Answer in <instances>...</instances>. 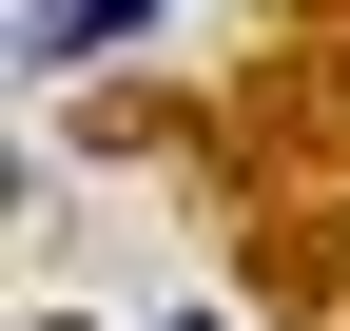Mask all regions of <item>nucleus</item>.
<instances>
[{
	"mask_svg": "<svg viewBox=\"0 0 350 331\" xmlns=\"http://www.w3.org/2000/svg\"><path fill=\"white\" fill-rule=\"evenodd\" d=\"M137 20H156V0H20V59H39V78H78V59H117Z\"/></svg>",
	"mask_w": 350,
	"mask_h": 331,
	"instance_id": "nucleus-1",
	"label": "nucleus"
},
{
	"mask_svg": "<svg viewBox=\"0 0 350 331\" xmlns=\"http://www.w3.org/2000/svg\"><path fill=\"white\" fill-rule=\"evenodd\" d=\"M175 331H234V312H175Z\"/></svg>",
	"mask_w": 350,
	"mask_h": 331,
	"instance_id": "nucleus-2",
	"label": "nucleus"
},
{
	"mask_svg": "<svg viewBox=\"0 0 350 331\" xmlns=\"http://www.w3.org/2000/svg\"><path fill=\"white\" fill-rule=\"evenodd\" d=\"M39 331H78V312H39Z\"/></svg>",
	"mask_w": 350,
	"mask_h": 331,
	"instance_id": "nucleus-3",
	"label": "nucleus"
}]
</instances>
